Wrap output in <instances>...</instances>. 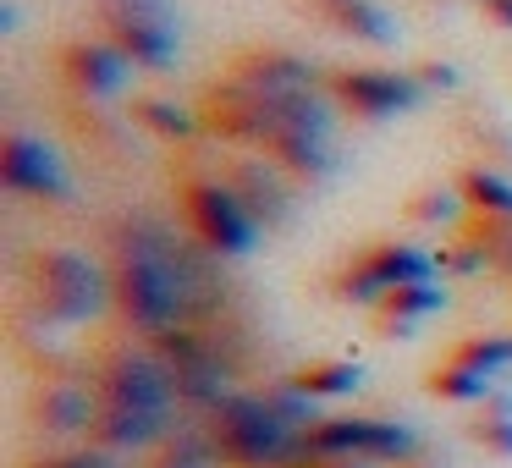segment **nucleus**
Wrapping results in <instances>:
<instances>
[{
  "label": "nucleus",
  "instance_id": "obj_22",
  "mask_svg": "<svg viewBox=\"0 0 512 468\" xmlns=\"http://www.w3.org/2000/svg\"><path fill=\"white\" fill-rule=\"evenodd\" d=\"M474 441L485 446L490 457H507L512 463V397L507 391H490L485 397V413L474 424Z\"/></svg>",
  "mask_w": 512,
  "mask_h": 468
},
{
  "label": "nucleus",
  "instance_id": "obj_4",
  "mask_svg": "<svg viewBox=\"0 0 512 468\" xmlns=\"http://www.w3.org/2000/svg\"><path fill=\"white\" fill-rule=\"evenodd\" d=\"M182 215H188L199 248L215 259L248 254V248L259 243V232H265V226L248 215V204L232 193V182H210V177L182 182Z\"/></svg>",
  "mask_w": 512,
  "mask_h": 468
},
{
  "label": "nucleus",
  "instance_id": "obj_2",
  "mask_svg": "<svg viewBox=\"0 0 512 468\" xmlns=\"http://www.w3.org/2000/svg\"><path fill=\"white\" fill-rule=\"evenodd\" d=\"M204 435L226 468H287L298 457V430L270 408V397H248V391L215 402Z\"/></svg>",
  "mask_w": 512,
  "mask_h": 468
},
{
  "label": "nucleus",
  "instance_id": "obj_18",
  "mask_svg": "<svg viewBox=\"0 0 512 468\" xmlns=\"http://www.w3.org/2000/svg\"><path fill=\"white\" fill-rule=\"evenodd\" d=\"M171 424V413H155V408H111V402H100V413H94V441L100 446H149L160 441Z\"/></svg>",
  "mask_w": 512,
  "mask_h": 468
},
{
  "label": "nucleus",
  "instance_id": "obj_24",
  "mask_svg": "<svg viewBox=\"0 0 512 468\" xmlns=\"http://www.w3.org/2000/svg\"><path fill=\"white\" fill-rule=\"evenodd\" d=\"M430 391H435V397H446V402H485L496 386H490V375H479V369L452 364V358H446L441 369H430Z\"/></svg>",
  "mask_w": 512,
  "mask_h": 468
},
{
  "label": "nucleus",
  "instance_id": "obj_29",
  "mask_svg": "<svg viewBox=\"0 0 512 468\" xmlns=\"http://www.w3.org/2000/svg\"><path fill=\"white\" fill-rule=\"evenodd\" d=\"M413 78L424 89H457V67H446V61H424V67H413Z\"/></svg>",
  "mask_w": 512,
  "mask_h": 468
},
{
  "label": "nucleus",
  "instance_id": "obj_6",
  "mask_svg": "<svg viewBox=\"0 0 512 468\" xmlns=\"http://www.w3.org/2000/svg\"><path fill=\"white\" fill-rule=\"evenodd\" d=\"M441 259L424 254L413 243H375L369 254H358L353 265H342V276L331 281L342 303H364V309H380L386 292L413 287V281H435Z\"/></svg>",
  "mask_w": 512,
  "mask_h": 468
},
{
  "label": "nucleus",
  "instance_id": "obj_14",
  "mask_svg": "<svg viewBox=\"0 0 512 468\" xmlns=\"http://www.w3.org/2000/svg\"><path fill=\"white\" fill-rule=\"evenodd\" d=\"M232 193L248 204V215H254L259 226H281L292 215V188L287 177H281L276 166H265V160H237L232 166Z\"/></svg>",
  "mask_w": 512,
  "mask_h": 468
},
{
  "label": "nucleus",
  "instance_id": "obj_16",
  "mask_svg": "<svg viewBox=\"0 0 512 468\" xmlns=\"http://www.w3.org/2000/svg\"><path fill=\"white\" fill-rule=\"evenodd\" d=\"M314 12L336 28V34L358 39V45H397V23L375 0H309Z\"/></svg>",
  "mask_w": 512,
  "mask_h": 468
},
{
  "label": "nucleus",
  "instance_id": "obj_3",
  "mask_svg": "<svg viewBox=\"0 0 512 468\" xmlns=\"http://www.w3.org/2000/svg\"><path fill=\"white\" fill-rule=\"evenodd\" d=\"M28 281H34V303L61 325H83L111 303V276H100V265L72 248H45Z\"/></svg>",
  "mask_w": 512,
  "mask_h": 468
},
{
  "label": "nucleus",
  "instance_id": "obj_15",
  "mask_svg": "<svg viewBox=\"0 0 512 468\" xmlns=\"http://www.w3.org/2000/svg\"><path fill=\"white\" fill-rule=\"evenodd\" d=\"M265 155L276 160L281 171L309 177V182H320V177H331V171H336V144H331L325 127H281V133L270 138Z\"/></svg>",
  "mask_w": 512,
  "mask_h": 468
},
{
  "label": "nucleus",
  "instance_id": "obj_1",
  "mask_svg": "<svg viewBox=\"0 0 512 468\" xmlns=\"http://www.w3.org/2000/svg\"><path fill=\"white\" fill-rule=\"evenodd\" d=\"M199 276L204 270L155 226H127L116 243V270H111V303L133 331L149 342L177 325H188V309L199 303Z\"/></svg>",
  "mask_w": 512,
  "mask_h": 468
},
{
  "label": "nucleus",
  "instance_id": "obj_23",
  "mask_svg": "<svg viewBox=\"0 0 512 468\" xmlns=\"http://www.w3.org/2000/svg\"><path fill=\"white\" fill-rule=\"evenodd\" d=\"M133 122L149 127L155 138H171V144H182V138L199 133V122H193L182 105H171V100H133Z\"/></svg>",
  "mask_w": 512,
  "mask_h": 468
},
{
  "label": "nucleus",
  "instance_id": "obj_8",
  "mask_svg": "<svg viewBox=\"0 0 512 468\" xmlns=\"http://www.w3.org/2000/svg\"><path fill=\"white\" fill-rule=\"evenodd\" d=\"M94 391H100V402H111V408L171 413V402H177V380H171L166 358L138 353V347H122V353L105 358L100 375H94Z\"/></svg>",
  "mask_w": 512,
  "mask_h": 468
},
{
  "label": "nucleus",
  "instance_id": "obj_19",
  "mask_svg": "<svg viewBox=\"0 0 512 468\" xmlns=\"http://www.w3.org/2000/svg\"><path fill=\"white\" fill-rule=\"evenodd\" d=\"M446 309V287H435V281H413V287H397L386 292V303H380V336H408L413 325L424 320V314Z\"/></svg>",
  "mask_w": 512,
  "mask_h": 468
},
{
  "label": "nucleus",
  "instance_id": "obj_10",
  "mask_svg": "<svg viewBox=\"0 0 512 468\" xmlns=\"http://www.w3.org/2000/svg\"><path fill=\"white\" fill-rule=\"evenodd\" d=\"M155 353L166 358V369H171V380H177V397H182V402H199V408H215L221 397H232V391H226L221 353H215V347L204 342L199 331L177 325V331L155 336Z\"/></svg>",
  "mask_w": 512,
  "mask_h": 468
},
{
  "label": "nucleus",
  "instance_id": "obj_7",
  "mask_svg": "<svg viewBox=\"0 0 512 468\" xmlns=\"http://www.w3.org/2000/svg\"><path fill=\"white\" fill-rule=\"evenodd\" d=\"M100 17L111 28V45L133 67L149 72L177 67V12H171V0H100Z\"/></svg>",
  "mask_w": 512,
  "mask_h": 468
},
{
  "label": "nucleus",
  "instance_id": "obj_13",
  "mask_svg": "<svg viewBox=\"0 0 512 468\" xmlns=\"http://www.w3.org/2000/svg\"><path fill=\"white\" fill-rule=\"evenodd\" d=\"M127 72H133V61H127L116 45H89V39H78V45L61 50V78H67L78 94H89V100L122 94Z\"/></svg>",
  "mask_w": 512,
  "mask_h": 468
},
{
  "label": "nucleus",
  "instance_id": "obj_27",
  "mask_svg": "<svg viewBox=\"0 0 512 468\" xmlns=\"http://www.w3.org/2000/svg\"><path fill=\"white\" fill-rule=\"evenodd\" d=\"M468 204H463V193L457 188H430V193H419V199L408 204V215L413 221H457Z\"/></svg>",
  "mask_w": 512,
  "mask_h": 468
},
{
  "label": "nucleus",
  "instance_id": "obj_26",
  "mask_svg": "<svg viewBox=\"0 0 512 468\" xmlns=\"http://www.w3.org/2000/svg\"><path fill=\"white\" fill-rule=\"evenodd\" d=\"M149 468H226V463L215 457L210 435H182V441H171Z\"/></svg>",
  "mask_w": 512,
  "mask_h": 468
},
{
  "label": "nucleus",
  "instance_id": "obj_20",
  "mask_svg": "<svg viewBox=\"0 0 512 468\" xmlns=\"http://www.w3.org/2000/svg\"><path fill=\"white\" fill-rule=\"evenodd\" d=\"M292 386L314 402L353 397V391L364 386V364H353V358H320V364H303L298 375H292Z\"/></svg>",
  "mask_w": 512,
  "mask_h": 468
},
{
  "label": "nucleus",
  "instance_id": "obj_11",
  "mask_svg": "<svg viewBox=\"0 0 512 468\" xmlns=\"http://www.w3.org/2000/svg\"><path fill=\"white\" fill-rule=\"evenodd\" d=\"M0 182L12 193H23V199H50V204L72 199V182H67V171H61L56 149H45L28 133H12L0 144Z\"/></svg>",
  "mask_w": 512,
  "mask_h": 468
},
{
  "label": "nucleus",
  "instance_id": "obj_28",
  "mask_svg": "<svg viewBox=\"0 0 512 468\" xmlns=\"http://www.w3.org/2000/svg\"><path fill=\"white\" fill-rule=\"evenodd\" d=\"M28 468H111L100 452H50V457H39V463H28Z\"/></svg>",
  "mask_w": 512,
  "mask_h": 468
},
{
  "label": "nucleus",
  "instance_id": "obj_5",
  "mask_svg": "<svg viewBox=\"0 0 512 468\" xmlns=\"http://www.w3.org/2000/svg\"><path fill=\"white\" fill-rule=\"evenodd\" d=\"M298 452L309 457H358V463H408L419 452V430L391 419H320L309 435H298Z\"/></svg>",
  "mask_w": 512,
  "mask_h": 468
},
{
  "label": "nucleus",
  "instance_id": "obj_21",
  "mask_svg": "<svg viewBox=\"0 0 512 468\" xmlns=\"http://www.w3.org/2000/svg\"><path fill=\"white\" fill-rule=\"evenodd\" d=\"M457 193H463V204L474 215H485V221H512V182L501 177V171L468 166L463 177H457Z\"/></svg>",
  "mask_w": 512,
  "mask_h": 468
},
{
  "label": "nucleus",
  "instance_id": "obj_17",
  "mask_svg": "<svg viewBox=\"0 0 512 468\" xmlns=\"http://www.w3.org/2000/svg\"><path fill=\"white\" fill-rule=\"evenodd\" d=\"M34 413H39V424H45L50 435H83V430H94L100 391H89V386H45Z\"/></svg>",
  "mask_w": 512,
  "mask_h": 468
},
{
  "label": "nucleus",
  "instance_id": "obj_32",
  "mask_svg": "<svg viewBox=\"0 0 512 468\" xmlns=\"http://www.w3.org/2000/svg\"><path fill=\"white\" fill-rule=\"evenodd\" d=\"M479 6H490V0H479Z\"/></svg>",
  "mask_w": 512,
  "mask_h": 468
},
{
  "label": "nucleus",
  "instance_id": "obj_25",
  "mask_svg": "<svg viewBox=\"0 0 512 468\" xmlns=\"http://www.w3.org/2000/svg\"><path fill=\"white\" fill-rule=\"evenodd\" d=\"M446 358L479 369V375H496V369L512 364V336H468V342H457Z\"/></svg>",
  "mask_w": 512,
  "mask_h": 468
},
{
  "label": "nucleus",
  "instance_id": "obj_12",
  "mask_svg": "<svg viewBox=\"0 0 512 468\" xmlns=\"http://www.w3.org/2000/svg\"><path fill=\"white\" fill-rule=\"evenodd\" d=\"M232 83H243L248 94L281 105V100H303V94H320V72L309 61L287 56V50H248L232 67Z\"/></svg>",
  "mask_w": 512,
  "mask_h": 468
},
{
  "label": "nucleus",
  "instance_id": "obj_30",
  "mask_svg": "<svg viewBox=\"0 0 512 468\" xmlns=\"http://www.w3.org/2000/svg\"><path fill=\"white\" fill-rule=\"evenodd\" d=\"M287 468H364V463H358V457H309V452H298Z\"/></svg>",
  "mask_w": 512,
  "mask_h": 468
},
{
  "label": "nucleus",
  "instance_id": "obj_9",
  "mask_svg": "<svg viewBox=\"0 0 512 468\" xmlns=\"http://www.w3.org/2000/svg\"><path fill=\"white\" fill-rule=\"evenodd\" d=\"M331 100L358 122H386L402 116L424 100V83L413 72H391V67H353V72H331Z\"/></svg>",
  "mask_w": 512,
  "mask_h": 468
},
{
  "label": "nucleus",
  "instance_id": "obj_31",
  "mask_svg": "<svg viewBox=\"0 0 512 468\" xmlns=\"http://www.w3.org/2000/svg\"><path fill=\"white\" fill-rule=\"evenodd\" d=\"M485 17H490V23H501V28H512V0H490Z\"/></svg>",
  "mask_w": 512,
  "mask_h": 468
}]
</instances>
